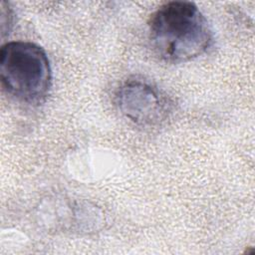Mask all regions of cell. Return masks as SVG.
Wrapping results in <instances>:
<instances>
[{
  "label": "cell",
  "mask_w": 255,
  "mask_h": 255,
  "mask_svg": "<svg viewBox=\"0 0 255 255\" xmlns=\"http://www.w3.org/2000/svg\"><path fill=\"white\" fill-rule=\"evenodd\" d=\"M147 26L154 53L167 63L193 60L212 42L206 18L194 3L188 1L164 3L150 15Z\"/></svg>",
  "instance_id": "obj_1"
},
{
  "label": "cell",
  "mask_w": 255,
  "mask_h": 255,
  "mask_svg": "<svg viewBox=\"0 0 255 255\" xmlns=\"http://www.w3.org/2000/svg\"><path fill=\"white\" fill-rule=\"evenodd\" d=\"M121 114L140 128L160 126L170 113V104L165 95L152 84L142 80H128L115 95Z\"/></svg>",
  "instance_id": "obj_3"
},
{
  "label": "cell",
  "mask_w": 255,
  "mask_h": 255,
  "mask_svg": "<svg viewBox=\"0 0 255 255\" xmlns=\"http://www.w3.org/2000/svg\"><path fill=\"white\" fill-rule=\"evenodd\" d=\"M0 79L4 90L27 104H40L52 87V70L46 52L27 41L4 44L0 50Z\"/></svg>",
  "instance_id": "obj_2"
}]
</instances>
